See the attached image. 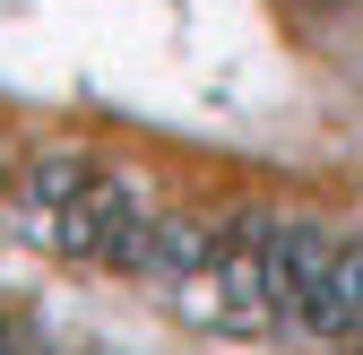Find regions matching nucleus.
I'll return each mask as SVG.
<instances>
[{
    "label": "nucleus",
    "mask_w": 363,
    "mask_h": 355,
    "mask_svg": "<svg viewBox=\"0 0 363 355\" xmlns=\"http://www.w3.org/2000/svg\"><path fill=\"white\" fill-rule=\"evenodd\" d=\"M354 355H363V338H354Z\"/></svg>",
    "instance_id": "obj_2"
},
{
    "label": "nucleus",
    "mask_w": 363,
    "mask_h": 355,
    "mask_svg": "<svg viewBox=\"0 0 363 355\" xmlns=\"http://www.w3.org/2000/svg\"><path fill=\"white\" fill-rule=\"evenodd\" d=\"M0 355H26V346H18V329H0Z\"/></svg>",
    "instance_id": "obj_1"
}]
</instances>
